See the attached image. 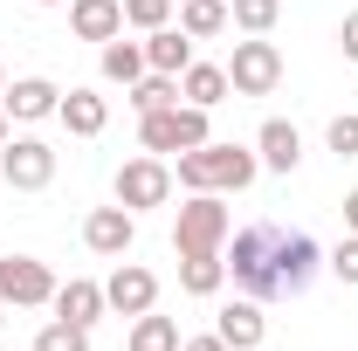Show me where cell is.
<instances>
[{
	"instance_id": "obj_36",
	"label": "cell",
	"mask_w": 358,
	"mask_h": 351,
	"mask_svg": "<svg viewBox=\"0 0 358 351\" xmlns=\"http://www.w3.org/2000/svg\"><path fill=\"white\" fill-rule=\"evenodd\" d=\"M0 89H7V69H0Z\"/></svg>"
},
{
	"instance_id": "obj_11",
	"label": "cell",
	"mask_w": 358,
	"mask_h": 351,
	"mask_svg": "<svg viewBox=\"0 0 358 351\" xmlns=\"http://www.w3.org/2000/svg\"><path fill=\"white\" fill-rule=\"evenodd\" d=\"M317 275V241L310 234H275V296H303Z\"/></svg>"
},
{
	"instance_id": "obj_27",
	"label": "cell",
	"mask_w": 358,
	"mask_h": 351,
	"mask_svg": "<svg viewBox=\"0 0 358 351\" xmlns=\"http://www.w3.org/2000/svg\"><path fill=\"white\" fill-rule=\"evenodd\" d=\"M179 0H124V28H138V35H152V28H166L173 21Z\"/></svg>"
},
{
	"instance_id": "obj_16",
	"label": "cell",
	"mask_w": 358,
	"mask_h": 351,
	"mask_svg": "<svg viewBox=\"0 0 358 351\" xmlns=\"http://www.w3.org/2000/svg\"><path fill=\"white\" fill-rule=\"evenodd\" d=\"M55 117H62V131H69V138H96L103 124H110V103H103L96 89H62Z\"/></svg>"
},
{
	"instance_id": "obj_14",
	"label": "cell",
	"mask_w": 358,
	"mask_h": 351,
	"mask_svg": "<svg viewBox=\"0 0 358 351\" xmlns=\"http://www.w3.org/2000/svg\"><path fill=\"white\" fill-rule=\"evenodd\" d=\"M76 42H117L124 35V0H69Z\"/></svg>"
},
{
	"instance_id": "obj_18",
	"label": "cell",
	"mask_w": 358,
	"mask_h": 351,
	"mask_svg": "<svg viewBox=\"0 0 358 351\" xmlns=\"http://www.w3.org/2000/svg\"><path fill=\"white\" fill-rule=\"evenodd\" d=\"M186 62H193V35H186V28H173V21H166V28H152V35H145V69L179 76Z\"/></svg>"
},
{
	"instance_id": "obj_17",
	"label": "cell",
	"mask_w": 358,
	"mask_h": 351,
	"mask_svg": "<svg viewBox=\"0 0 358 351\" xmlns=\"http://www.w3.org/2000/svg\"><path fill=\"white\" fill-rule=\"evenodd\" d=\"M55 317H69V324H96V317H103V282H90V275H69V282H55Z\"/></svg>"
},
{
	"instance_id": "obj_7",
	"label": "cell",
	"mask_w": 358,
	"mask_h": 351,
	"mask_svg": "<svg viewBox=\"0 0 358 351\" xmlns=\"http://www.w3.org/2000/svg\"><path fill=\"white\" fill-rule=\"evenodd\" d=\"M0 303L7 310H42L55 303V275L35 255H0Z\"/></svg>"
},
{
	"instance_id": "obj_13",
	"label": "cell",
	"mask_w": 358,
	"mask_h": 351,
	"mask_svg": "<svg viewBox=\"0 0 358 351\" xmlns=\"http://www.w3.org/2000/svg\"><path fill=\"white\" fill-rule=\"evenodd\" d=\"M255 159H262L268 173H296L303 166V131L289 117H268L262 131H255Z\"/></svg>"
},
{
	"instance_id": "obj_8",
	"label": "cell",
	"mask_w": 358,
	"mask_h": 351,
	"mask_svg": "<svg viewBox=\"0 0 358 351\" xmlns=\"http://www.w3.org/2000/svg\"><path fill=\"white\" fill-rule=\"evenodd\" d=\"M0 173H7L14 193H42L48 179H55V145H42V138H7L0 145Z\"/></svg>"
},
{
	"instance_id": "obj_10",
	"label": "cell",
	"mask_w": 358,
	"mask_h": 351,
	"mask_svg": "<svg viewBox=\"0 0 358 351\" xmlns=\"http://www.w3.org/2000/svg\"><path fill=\"white\" fill-rule=\"evenodd\" d=\"M103 303L117 310V317H145V310L159 303V275H152L145 262H117L110 282H103Z\"/></svg>"
},
{
	"instance_id": "obj_19",
	"label": "cell",
	"mask_w": 358,
	"mask_h": 351,
	"mask_svg": "<svg viewBox=\"0 0 358 351\" xmlns=\"http://www.w3.org/2000/svg\"><path fill=\"white\" fill-rule=\"evenodd\" d=\"M179 103H200V110L227 103V69L221 62H186L179 69Z\"/></svg>"
},
{
	"instance_id": "obj_4",
	"label": "cell",
	"mask_w": 358,
	"mask_h": 351,
	"mask_svg": "<svg viewBox=\"0 0 358 351\" xmlns=\"http://www.w3.org/2000/svg\"><path fill=\"white\" fill-rule=\"evenodd\" d=\"M227 234H234V220H227L221 193H193L186 207H179V227H173V248L179 255H221Z\"/></svg>"
},
{
	"instance_id": "obj_5",
	"label": "cell",
	"mask_w": 358,
	"mask_h": 351,
	"mask_svg": "<svg viewBox=\"0 0 358 351\" xmlns=\"http://www.w3.org/2000/svg\"><path fill=\"white\" fill-rule=\"evenodd\" d=\"M221 69H227V89H234V96H268V89L282 83V55H275V42H262V35L234 42V55H227Z\"/></svg>"
},
{
	"instance_id": "obj_32",
	"label": "cell",
	"mask_w": 358,
	"mask_h": 351,
	"mask_svg": "<svg viewBox=\"0 0 358 351\" xmlns=\"http://www.w3.org/2000/svg\"><path fill=\"white\" fill-rule=\"evenodd\" d=\"M345 227H352V234H358V186H352V193H345Z\"/></svg>"
},
{
	"instance_id": "obj_26",
	"label": "cell",
	"mask_w": 358,
	"mask_h": 351,
	"mask_svg": "<svg viewBox=\"0 0 358 351\" xmlns=\"http://www.w3.org/2000/svg\"><path fill=\"white\" fill-rule=\"evenodd\" d=\"M35 351H90V324H69V317H48L35 331Z\"/></svg>"
},
{
	"instance_id": "obj_25",
	"label": "cell",
	"mask_w": 358,
	"mask_h": 351,
	"mask_svg": "<svg viewBox=\"0 0 358 351\" xmlns=\"http://www.w3.org/2000/svg\"><path fill=\"white\" fill-rule=\"evenodd\" d=\"M275 14H282V0H227V28H241V35H268Z\"/></svg>"
},
{
	"instance_id": "obj_20",
	"label": "cell",
	"mask_w": 358,
	"mask_h": 351,
	"mask_svg": "<svg viewBox=\"0 0 358 351\" xmlns=\"http://www.w3.org/2000/svg\"><path fill=\"white\" fill-rule=\"evenodd\" d=\"M227 282V255H179V289L186 296H221Z\"/></svg>"
},
{
	"instance_id": "obj_33",
	"label": "cell",
	"mask_w": 358,
	"mask_h": 351,
	"mask_svg": "<svg viewBox=\"0 0 358 351\" xmlns=\"http://www.w3.org/2000/svg\"><path fill=\"white\" fill-rule=\"evenodd\" d=\"M7 138H14V117H7V110H0V145H7Z\"/></svg>"
},
{
	"instance_id": "obj_21",
	"label": "cell",
	"mask_w": 358,
	"mask_h": 351,
	"mask_svg": "<svg viewBox=\"0 0 358 351\" xmlns=\"http://www.w3.org/2000/svg\"><path fill=\"white\" fill-rule=\"evenodd\" d=\"M124 96H131V110H138V117H152V110L179 103V76H159V69H145V76H138Z\"/></svg>"
},
{
	"instance_id": "obj_34",
	"label": "cell",
	"mask_w": 358,
	"mask_h": 351,
	"mask_svg": "<svg viewBox=\"0 0 358 351\" xmlns=\"http://www.w3.org/2000/svg\"><path fill=\"white\" fill-rule=\"evenodd\" d=\"M28 7H69V0H28Z\"/></svg>"
},
{
	"instance_id": "obj_28",
	"label": "cell",
	"mask_w": 358,
	"mask_h": 351,
	"mask_svg": "<svg viewBox=\"0 0 358 351\" xmlns=\"http://www.w3.org/2000/svg\"><path fill=\"white\" fill-rule=\"evenodd\" d=\"M331 152H338V159H358V110H345V117H331Z\"/></svg>"
},
{
	"instance_id": "obj_31",
	"label": "cell",
	"mask_w": 358,
	"mask_h": 351,
	"mask_svg": "<svg viewBox=\"0 0 358 351\" xmlns=\"http://www.w3.org/2000/svg\"><path fill=\"white\" fill-rule=\"evenodd\" d=\"M338 48H345V55H352V62H358V7H352V14H345V28H338Z\"/></svg>"
},
{
	"instance_id": "obj_22",
	"label": "cell",
	"mask_w": 358,
	"mask_h": 351,
	"mask_svg": "<svg viewBox=\"0 0 358 351\" xmlns=\"http://www.w3.org/2000/svg\"><path fill=\"white\" fill-rule=\"evenodd\" d=\"M124 351H179V324L159 317V310H145V317H131V345Z\"/></svg>"
},
{
	"instance_id": "obj_6",
	"label": "cell",
	"mask_w": 358,
	"mask_h": 351,
	"mask_svg": "<svg viewBox=\"0 0 358 351\" xmlns=\"http://www.w3.org/2000/svg\"><path fill=\"white\" fill-rule=\"evenodd\" d=\"M166 200H173V166H166L159 152H145V159H124V166H117V207L145 214V207H166Z\"/></svg>"
},
{
	"instance_id": "obj_30",
	"label": "cell",
	"mask_w": 358,
	"mask_h": 351,
	"mask_svg": "<svg viewBox=\"0 0 358 351\" xmlns=\"http://www.w3.org/2000/svg\"><path fill=\"white\" fill-rule=\"evenodd\" d=\"M179 351H234V345H227L221 331H207V338H179Z\"/></svg>"
},
{
	"instance_id": "obj_35",
	"label": "cell",
	"mask_w": 358,
	"mask_h": 351,
	"mask_svg": "<svg viewBox=\"0 0 358 351\" xmlns=\"http://www.w3.org/2000/svg\"><path fill=\"white\" fill-rule=\"evenodd\" d=\"M0 324H7V303H0Z\"/></svg>"
},
{
	"instance_id": "obj_24",
	"label": "cell",
	"mask_w": 358,
	"mask_h": 351,
	"mask_svg": "<svg viewBox=\"0 0 358 351\" xmlns=\"http://www.w3.org/2000/svg\"><path fill=\"white\" fill-rule=\"evenodd\" d=\"M179 28H186L193 42L221 35V28H227V0H179Z\"/></svg>"
},
{
	"instance_id": "obj_12",
	"label": "cell",
	"mask_w": 358,
	"mask_h": 351,
	"mask_svg": "<svg viewBox=\"0 0 358 351\" xmlns=\"http://www.w3.org/2000/svg\"><path fill=\"white\" fill-rule=\"evenodd\" d=\"M55 103H62V89L48 83V76H21V83L0 89V110L14 117V124H35V117H55Z\"/></svg>"
},
{
	"instance_id": "obj_15",
	"label": "cell",
	"mask_w": 358,
	"mask_h": 351,
	"mask_svg": "<svg viewBox=\"0 0 358 351\" xmlns=\"http://www.w3.org/2000/svg\"><path fill=\"white\" fill-rule=\"evenodd\" d=\"M214 331H221L234 351H255V345L268 338V317H262V303H255V296H241V303H221Z\"/></svg>"
},
{
	"instance_id": "obj_3",
	"label": "cell",
	"mask_w": 358,
	"mask_h": 351,
	"mask_svg": "<svg viewBox=\"0 0 358 351\" xmlns=\"http://www.w3.org/2000/svg\"><path fill=\"white\" fill-rule=\"evenodd\" d=\"M214 124H207V110L200 103H166V110H152V117H138V145L145 152H193V145H207Z\"/></svg>"
},
{
	"instance_id": "obj_9",
	"label": "cell",
	"mask_w": 358,
	"mask_h": 351,
	"mask_svg": "<svg viewBox=\"0 0 358 351\" xmlns=\"http://www.w3.org/2000/svg\"><path fill=\"white\" fill-rule=\"evenodd\" d=\"M131 241H138V214H131V207H90V220H83V248H90V255L124 262Z\"/></svg>"
},
{
	"instance_id": "obj_23",
	"label": "cell",
	"mask_w": 358,
	"mask_h": 351,
	"mask_svg": "<svg viewBox=\"0 0 358 351\" xmlns=\"http://www.w3.org/2000/svg\"><path fill=\"white\" fill-rule=\"evenodd\" d=\"M103 76L131 89L138 76H145V42H124V35H117V42H103Z\"/></svg>"
},
{
	"instance_id": "obj_29",
	"label": "cell",
	"mask_w": 358,
	"mask_h": 351,
	"mask_svg": "<svg viewBox=\"0 0 358 351\" xmlns=\"http://www.w3.org/2000/svg\"><path fill=\"white\" fill-rule=\"evenodd\" d=\"M331 275H338L345 289H358V234H345V241L331 248Z\"/></svg>"
},
{
	"instance_id": "obj_1",
	"label": "cell",
	"mask_w": 358,
	"mask_h": 351,
	"mask_svg": "<svg viewBox=\"0 0 358 351\" xmlns=\"http://www.w3.org/2000/svg\"><path fill=\"white\" fill-rule=\"evenodd\" d=\"M255 173H262V159H255L248 145H221V138H207V145L179 152L173 186H186V193H241V186H255Z\"/></svg>"
},
{
	"instance_id": "obj_2",
	"label": "cell",
	"mask_w": 358,
	"mask_h": 351,
	"mask_svg": "<svg viewBox=\"0 0 358 351\" xmlns=\"http://www.w3.org/2000/svg\"><path fill=\"white\" fill-rule=\"evenodd\" d=\"M275 234L282 227H241L234 241H227V275L262 303V296H275Z\"/></svg>"
}]
</instances>
